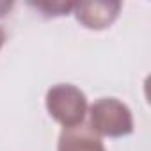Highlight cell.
Returning <instances> with one entry per match:
<instances>
[{
  "mask_svg": "<svg viewBox=\"0 0 151 151\" xmlns=\"http://www.w3.org/2000/svg\"><path fill=\"white\" fill-rule=\"evenodd\" d=\"M89 128L98 137H126L133 132L132 110L116 98H101L89 109Z\"/></svg>",
  "mask_w": 151,
  "mask_h": 151,
  "instance_id": "1",
  "label": "cell"
},
{
  "mask_svg": "<svg viewBox=\"0 0 151 151\" xmlns=\"http://www.w3.org/2000/svg\"><path fill=\"white\" fill-rule=\"evenodd\" d=\"M46 110L64 128H75L86 119L87 98L71 84H57L46 93Z\"/></svg>",
  "mask_w": 151,
  "mask_h": 151,
  "instance_id": "2",
  "label": "cell"
},
{
  "mask_svg": "<svg viewBox=\"0 0 151 151\" xmlns=\"http://www.w3.org/2000/svg\"><path fill=\"white\" fill-rule=\"evenodd\" d=\"M73 11L77 20L84 27L101 30L116 22L121 11V4L119 2H77Z\"/></svg>",
  "mask_w": 151,
  "mask_h": 151,
  "instance_id": "3",
  "label": "cell"
},
{
  "mask_svg": "<svg viewBox=\"0 0 151 151\" xmlns=\"http://www.w3.org/2000/svg\"><path fill=\"white\" fill-rule=\"evenodd\" d=\"M57 151H107L101 139L89 128V126H75V128H64Z\"/></svg>",
  "mask_w": 151,
  "mask_h": 151,
  "instance_id": "4",
  "label": "cell"
},
{
  "mask_svg": "<svg viewBox=\"0 0 151 151\" xmlns=\"http://www.w3.org/2000/svg\"><path fill=\"white\" fill-rule=\"evenodd\" d=\"M4 41H6V32H4V29H2V27H0V48H2Z\"/></svg>",
  "mask_w": 151,
  "mask_h": 151,
  "instance_id": "5",
  "label": "cell"
}]
</instances>
